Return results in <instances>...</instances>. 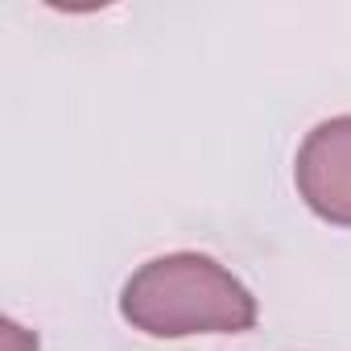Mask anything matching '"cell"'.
I'll use <instances>...</instances> for the list:
<instances>
[{
	"mask_svg": "<svg viewBox=\"0 0 351 351\" xmlns=\"http://www.w3.org/2000/svg\"><path fill=\"white\" fill-rule=\"evenodd\" d=\"M120 314L153 339L240 335L256 326V298L219 261L203 252H169L128 277Z\"/></svg>",
	"mask_w": 351,
	"mask_h": 351,
	"instance_id": "6da1fadb",
	"label": "cell"
},
{
	"mask_svg": "<svg viewBox=\"0 0 351 351\" xmlns=\"http://www.w3.org/2000/svg\"><path fill=\"white\" fill-rule=\"evenodd\" d=\"M293 182L318 219L351 228V116H330L306 132L293 157Z\"/></svg>",
	"mask_w": 351,
	"mask_h": 351,
	"instance_id": "7a4b0ae2",
	"label": "cell"
}]
</instances>
